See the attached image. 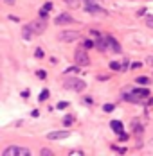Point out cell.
I'll return each mask as SVG.
<instances>
[{
  "instance_id": "cell-1",
  "label": "cell",
  "mask_w": 153,
  "mask_h": 156,
  "mask_svg": "<svg viewBox=\"0 0 153 156\" xmlns=\"http://www.w3.org/2000/svg\"><path fill=\"white\" fill-rule=\"evenodd\" d=\"M85 9L92 15H105L106 11L103 9V4L99 0H85Z\"/></svg>"
},
{
  "instance_id": "cell-2",
  "label": "cell",
  "mask_w": 153,
  "mask_h": 156,
  "mask_svg": "<svg viewBox=\"0 0 153 156\" xmlns=\"http://www.w3.org/2000/svg\"><path fill=\"white\" fill-rule=\"evenodd\" d=\"M63 86H65L67 90H74V92H83L87 84H85V81H83V79H76V77H72V79H65Z\"/></svg>"
},
{
  "instance_id": "cell-3",
  "label": "cell",
  "mask_w": 153,
  "mask_h": 156,
  "mask_svg": "<svg viewBox=\"0 0 153 156\" xmlns=\"http://www.w3.org/2000/svg\"><path fill=\"white\" fill-rule=\"evenodd\" d=\"M2 156H31V151L27 147H18V145H11L6 151H2Z\"/></svg>"
},
{
  "instance_id": "cell-4",
  "label": "cell",
  "mask_w": 153,
  "mask_h": 156,
  "mask_svg": "<svg viewBox=\"0 0 153 156\" xmlns=\"http://www.w3.org/2000/svg\"><path fill=\"white\" fill-rule=\"evenodd\" d=\"M148 97H150V92H148L146 88H144V90L139 88V90H133L130 95H124V99H126V101H132V102H140V101H144V99H148Z\"/></svg>"
},
{
  "instance_id": "cell-5",
  "label": "cell",
  "mask_w": 153,
  "mask_h": 156,
  "mask_svg": "<svg viewBox=\"0 0 153 156\" xmlns=\"http://www.w3.org/2000/svg\"><path fill=\"white\" fill-rule=\"evenodd\" d=\"M74 59H76V65H88V63H90V58H88L87 50H83V48L76 50V56H74Z\"/></svg>"
},
{
  "instance_id": "cell-6",
  "label": "cell",
  "mask_w": 153,
  "mask_h": 156,
  "mask_svg": "<svg viewBox=\"0 0 153 156\" xmlns=\"http://www.w3.org/2000/svg\"><path fill=\"white\" fill-rule=\"evenodd\" d=\"M31 27H32L34 34H42V32L45 31V27H47L45 18H43V20H36V22H32V23H31Z\"/></svg>"
},
{
  "instance_id": "cell-7",
  "label": "cell",
  "mask_w": 153,
  "mask_h": 156,
  "mask_svg": "<svg viewBox=\"0 0 153 156\" xmlns=\"http://www.w3.org/2000/svg\"><path fill=\"white\" fill-rule=\"evenodd\" d=\"M72 22H74V18L69 13H61V15L56 16V23L58 25H67V23H72Z\"/></svg>"
},
{
  "instance_id": "cell-8",
  "label": "cell",
  "mask_w": 153,
  "mask_h": 156,
  "mask_svg": "<svg viewBox=\"0 0 153 156\" xmlns=\"http://www.w3.org/2000/svg\"><path fill=\"white\" fill-rule=\"evenodd\" d=\"M77 36H79V34H77L76 31H65V32L60 34V40L61 41H76Z\"/></svg>"
},
{
  "instance_id": "cell-9",
  "label": "cell",
  "mask_w": 153,
  "mask_h": 156,
  "mask_svg": "<svg viewBox=\"0 0 153 156\" xmlns=\"http://www.w3.org/2000/svg\"><path fill=\"white\" fill-rule=\"evenodd\" d=\"M67 136H70L69 131H52V133L47 135L49 140H61V138H67Z\"/></svg>"
},
{
  "instance_id": "cell-10",
  "label": "cell",
  "mask_w": 153,
  "mask_h": 156,
  "mask_svg": "<svg viewBox=\"0 0 153 156\" xmlns=\"http://www.w3.org/2000/svg\"><path fill=\"white\" fill-rule=\"evenodd\" d=\"M106 41H108V47L112 48L114 52H121V45H119L117 40H114L112 36H106Z\"/></svg>"
},
{
  "instance_id": "cell-11",
  "label": "cell",
  "mask_w": 153,
  "mask_h": 156,
  "mask_svg": "<svg viewBox=\"0 0 153 156\" xmlns=\"http://www.w3.org/2000/svg\"><path fill=\"white\" fill-rule=\"evenodd\" d=\"M22 34H24V40H31V38H32V34H34V31H32V27H31V25H25V27L22 29Z\"/></svg>"
},
{
  "instance_id": "cell-12",
  "label": "cell",
  "mask_w": 153,
  "mask_h": 156,
  "mask_svg": "<svg viewBox=\"0 0 153 156\" xmlns=\"http://www.w3.org/2000/svg\"><path fill=\"white\" fill-rule=\"evenodd\" d=\"M110 127H112L115 133H122V122H119V120H112V122H110Z\"/></svg>"
},
{
  "instance_id": "cell-13",
  "label": "cell",
  "mask_w": 153,
  "mask_h": 156,
  "mask_svg": "<svg viewBox=\"0 0 153 156\" xmlns=\"http://www.w3.org/2000/svg\"><path fill=\"white\" fill-rule=\"evenodd\" d=\"M72 122H74V117H70V115H67V117L63 119V124L67 126V127H69V126H72Z\"/></svg>"
},
{
  "instance_id": "cell-14",
  "label": "cell",
  "mask_w": 153,
  "mask_h": 156,
  "mask_svg": "<svg viewBox=\"0 0 153 156\" xmlns=\"http://www.w3.org/2000/svg\"><path fill=\"white\" fill-rule=\"evenodd\" d=\"M38 99H40L42 102H43V101H47V99H49V90H43V92L40 94V97H38Z\"/></svg>"
},
{
  "instance_id": "cell-15",
  "label": "cell",
  "mask_w": 153,
  "mask_h": 156,
  "mask_svg": "<svg viewBox=\"0 0 153 156\" xmlns=\"http://www.w3.org/2000/svg\"><path fill=\"white\" fill-rule=\"evenodd\" d=\"M137 83H139V84H148V83H150V79H148V77H137Z\"/></svg>"
},
{
  "instance_id": "cell-16",
  "label": "cell",
  "mask_w": 153,
  "mask_h": 156,
  "mask_svg": "<svg viewBox=\"0 0 153 156\" xmlns=\"http://www.w3.org/2000/svg\"><path fill=\"white\" fill-rule=\"evenodd\" d=\"M65 2H67L69 5H72V7H77V5H79V0H65Z\"/></svg>"
},
{
  "instance_id": "cell-17",
  "label": "cell",
  "mask_w": 153,
  "mask_h": 156,
  "mask_svg": "<svg viewBox=\"0 0 153 156\" xmlns=\"http://www.w3.org/2000/svg\"><path fill=\"white\" fill-rule=\"evenodd\" d=\"M114 108H115L114 104H105V106H103V109H105L106 113H110V111H114Z\"/></svg>"
},
{
  "instance_id": "cell-18",
  "label": "cell",
  "mask_w": 153,
  "mask_h": 156,
  "mask_svg": "<svg viewBox=\"0 0 153 156\" xmlns=\"http://www.w3.org/2000/svg\"><path fill=\"white\" fill-rule=\"evenodd\" d=\"M69 106V102L67 101H61V102H58V109H63V108H67Z\"/></svg>"
},
{
  "instance_id": "cell-19",
  "label": "cell",
  "mask_w": 153,
  "mask_h": 156,
  "mask_svg": "<svg viewBox=\"0 0 153 156\" xmlns=\"http://www.w3.org/2000/svg\"><path fill=\"white\" fill-rule=\"evenodd\" d=\"M110 68H112V70H119V68H121V66H119V63L112 61V63H110Z\"/></svg>"
},
{
  "instance_id": "cell-20",
  "label": "cell",
  "mask_w": 153,
  "mask_h": 156,
  "mask_svg": "<svg viewBox=\"0 0 153 156\" xmlns=\"http://www.w3.org/2000/svg\"><path fill=\"white\" fill-rule=\"evenodd\" d=\"M36 76L43 79V77H47V72H45V70H38V72H36Z\"/></svg>"
},
{
  "instance_id": "cell-21",
  "label": "cell",
  "mask_w": 153,
  "mask_h": 156,
  "mask_svg": "<svg viewBox=\"0 0 153 156\" xmlns=\"http://www.w3.org/2000/svg\"><path fill=\"white\" fill-rule=\"evenodd\" d=\"M119 138H121L122 142H126V140H128V138H130V136H128V135H126V133L122 131V133H119Z\"/></svg>"
},
{
  "instance_id": "cell-22",
  "label": "cell",
  "mask_w": 153,
  "mask_h": 156,
  "mask_svg": "<svg viewBox=\"0 0 153 156\" xmlns=\"http://www.w3.org/2000/svg\"><path fill=\"white\" fill-rule=\"evenodd\" d=\"M34 56H36V58H42V56H43V50H42V48H36Z\"/></svg>"
},
{
  "instance_id": "cell-23",
  "label": "cell",
  "mask_w": 153,
  "mask_h": 156,
  "mask_svg": "<svg viewBox=\"0 0 153 156\" xmlns=\"http://www.w3.org/2000/svg\"><path fill=\"white\" fill-rule=\"evenodd\" d=\"M83 45H85V48H90V47H94V45H95V43H92L90 40H87V41H85V43H83Z\"/></svg>"
},
{
  "instance_id": "cell-24",
  "label": "cell",
  "mask_w": 153,
  "mask_h": 156,
  "mask_svg": "<svg viewBox=\"0 0 153 156\" xmlns=\"http://www.w3.org/2000/svg\"><path fill=\"white\" fill-rule=\"evenodd\" d=\"M40 154H42V156H43V154H45V156H50L52 153H50L49 149H42V153H40Z\"/></svg>"
},
{
  "instance_id": "cell-25",
  "label": "cell",
  "mask_w": 153,
  "mask_h": 156,
  "mask_svg": "<svg viewBox=\"0 0 153 156\" xmlns=\"http://www.w3.org/2000/svg\"><path fill=\"white\" fill-rule=\"evenodd\" d=\"M43 9H45V11H50V9H52V4H50V2H47L45 5H43Z\"/></svg>"
},
{
  "instance_id": "cell-26",
  "label": "cell",
  "mask_w": 153,
  "mask_h": 156,
  "mask_svg": "<svg viewBox=\"0 0 153 156\" xmlns=\"http://www.w3.org/2000/svg\"><path fill=\"white\" fill-rule=\"evenodd\" d=\"M69 154L72 156V154H77V156H83V153H81V151H70V153H69Z\"/></svg>"
},
{
  "instance_id": "cell-27",
  "label": "cell",
  "mask_w": 153,
  "mask_h": 156,
  "mask_svg": "<svg viewBox=\"0 0 153 156\" xmlns=\"http://www.w3.org/2000/svg\"><path fill=\"white\" fill-rule=\"evenodd\" d=\"M47 13H49V11H45V9H42V11H40V16H42V18H47Z\"/></svg>"
},
{
  "instance_id": "cell-28",
  "label": "cell",
  "mask_w": 153,
  "mask_h": 156,
  "mask_svg": "<svg viewBox=\"0 0 153 156\" xmlns=\"http://www.w3.org/2000/svg\"><path fill=\"white\" fill-rule=\"evenodd\" d=\"M133 127H135V131H140V126L137 124V120H135V124H133Z\"/></svg>"
},
{
  "instance_id": "cell-29",
  "label": "cell",
  "mask_w": 153,
  "mask_h": 156,
  "mask_svg": "<svg viewBox=\"0 0 153 156\" xmlns=\"http://www.w3.org/2000/svg\"><path fill=\"white\" fill-rule=\"evenodd\" d=\"M4 2H7V4H13V2H15V0H4Z\"/></svg>"
},
{
  "instance_id": "cell-30",
  "label": "cell",
  "mask_w": 153,
  "mask_h": 156,
  "mask_svg": "<svg viewBox=\"0 0 153 156\" xmlns=\"http://www.w3.org/2000/svg\"><path fill=\"white\" fill-rule=\"evenodd\" d=\"M150 104H153V99H150Z\"/></svg>"
}]
</instances>
